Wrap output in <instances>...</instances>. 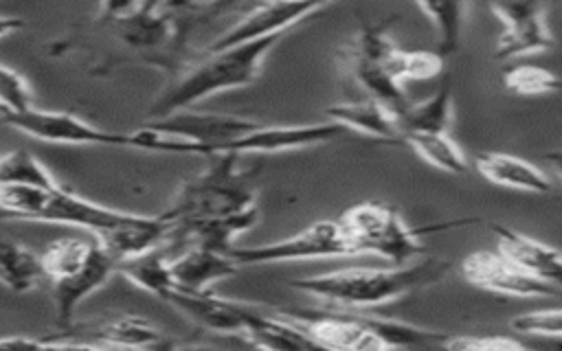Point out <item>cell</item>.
I'll use <instances>...</instances> for the list:
<instances>
[{"label": "cell", "mask_w": 562, "mask_h": 351, "mask_svg": "<svg viewBox=\"0 0 562 351\" xmlns=\"http://www.w3.org/2000/svg\"><path fill=\"white\" fill-rule=\"evenodd\" d=\"M450 268V261L439 259H424L411 265L393 268H342L307 279H296L292 281V287L338 309L358 312L428 287L441 281Z\"/></svg>", "instance_id": "cell-1"}, {"label": "cell", "mask_w": 562, "mask_h": 351, "mask_svg": "<svg viewBox=\"0 0 562 351\" xmlns=\"http://www.w3.org/2000/svg\"><path fill=\"white\" fill-rule=\"evenodd\" d=\"M239 158L235 154L209 156L204 169L180 184L171 204L160 213L171 230L257 208L261 162L244 169Z\"/></svg>", "instance_id": "cell-2"}, {"label": "cell", "mask_w": 562, "mask_h": 351, "mask_svg": "<svg viewBox=\"0 0 562 351\" xmlns=\"http://www.w3.org/2000/svg\"><path fill=\"white\" fill-rule=\"evenodd\" d=\"M283 35H272L266 39L239 44L233 48L202 53V59L187 64L173 81L151 101L147 121L169 116L173 112L187 110L189 105L209 99L217 92L235 90L255 83L261 72L266 55Z\"/></svg>", "instance_id": "cell-3"}, {"label": "cell", "mask_w": 562, "mask_h": 351, "mask_svg": "<svg viewBox=\"0 0 562 351\" xmlns=\"http://www.w3.org/2000/svg\"><path fill=\"white\" fill-rule=\"evenodd\" d=\"M312 338L334 351H389L393 347L413 344H443L446 333L428 331L408 322H397L360 312H279Z\"/></svg>", "instance_id": "cell-4"}, {"label": "cell", "mask_w": 562, "mask_h": 351, "mask_svg": "<svg viewBox=\"0 0 562 351\" xmlns=\"http://www.w3.org/2000/svg\"><path fill=\"white\" fill-rule=\"evenodd\" d=\"M338 224L356 254L371 252L393 265H404L424 252V246L417 241L424 230L406 226L400 213L384 202L353 204L338 217Z\"/></svg>", "instance_id": "cell-5"}, {"label": "cell", "mask_w": 562, "mask_h": 351, "mask_svg": "<svg viewBox=\"0 0 562 351\" xmlns=\"http://www.w3.org/2000/svg\"><path fill=\"white\" fill-rule=\"evenodd\" d=\"M356 254L338 219H321L303 228L301 233L261 246L233 248L228 257L237 265H266V263H285L303 259H323V257H351Z\"/></svg>", "instance_id": "cell-6"}, {"label": "cell", "mask_w": 562, "mask_h": 351, "mask_svg": "<svg viewBox=\"0 0 562 351\" xmlns=\"http://www.w3.org/2000/svg\"><path fill=\"white\" fill-rule=\"evenodd\" d=\"M0 118L22 132L24 136L46 140V143H66V145H116L127 147V134L110 132L99 125H92L70 112L29 107L20 114L0 112Z\"/></svg>", "instance_id": "cell-7"}, {"label": "cell", "mask_w": 562, "mask_h": 351, "mask_svg": "<svg viewBox=\"0 0 562 351\" xmlns=\"http://www.w3.org/2000/svg\"><path fill=\"white\" fill-rule=\"evenodd\" d=\"M327 2H261L248 7L239 22L224 29L209 46L206 53L233 48L239 44L266 39L272 35H283L294 24L312 18L314 13L327 9Z\"/></svg>", "instance_id": "cell-8"}, {"label": "cell", "mask_w": 562, "mask_h": 351, "mask_svg": "<svg viewBox=\"0 0 562 351\" xmlns=\"http://www.w3.org/2000/svg\"><path fill=\"white\" fill-rule=\"evenodd\" d=\"M461 272L472 285L483 287L487 292L505 294V296L531 298V296L562 294V287L522 272L512 261H507L501 252H492V250L470 252L461 261Z\"/></svg>", "instance_id": "cell-9"}, {"label": "cell", "mask_w": 562, "mask_h": 351, "mask_svg": "<svg viewBox=\"0 0 562 351\" xmlns=\"http://www.w3.org/2000/svg\"><path fill=\"white\" fill-rule=\"evenodd\" d=\"M490 9L503 22V33L494 48V59L551 48L553 37L547 26V7L540 2H492Z\"/></svg>", "instance_id": "cell-10"}, {"label": "cell", "mask_w": 562, "mask_h": 351, "mask_svg": "<svg viewBox=\"0 0 562 351\" xmlns=\"http://www.w3.org/2000/svg\"><path fill=\"white\" fill-rule=\"evenodd\" d=\"M130 215L132 213H127V211H119V208H110V206L90 202V200L81 197L79 193H72L59 184L57 189H46L42 193V200L29 222L77 226V228H83V230L97 235V233H103L108 228L123 224Z\"/></svg>", "instance_id": "cell-11"}, {"label": "cell", "mask_w": 562, "mask_h": 351, "mask_svg": "<svg viewBox=\"0 0 562 351\" xmlns=\"http://www.w3.org/2000/svg\"><path fill=\"white\" fill-rule=\"evenodd\" d=\"M165 303L173 305L178 312H182L189 320H193L198 327L224 336H244L246 325L255 312L252 305L237 303L222 298L217 294L209 292H191L182 287H171Z\"/></svg>", "instance_id": "cell-12"}, {"label": "cell", "mask_w": 562, "mask_h": 351, "mask_svg": "<svg viewBox=\"0 0 562 351\" xmlns=\"http://www.w3.org/2000/svg\"><path fill=\"white\" fill-rule=\"evenodd\" d=\"M171 233V224L158 215L132 213L123 224L94 235L97 246L108 252L116 263L145 254L156 248H165Z\"/></svg>", "instance_id": "cell-13"}, {"label": "cell", "mask_w": 562, "mask_h": 351, "mask_svg": "<svg viewBox=\"0 0 562 351\" xmlns=\"http://www.w3.org/2000/svg\"><path fill=\"white\" fill-rule=\"evenodd\" d=\"M112 274H116V261L97 246L90 261L77 274L50 283L57 325L64 329L72 327L79 303L103 287Z\"/></svg>", "instance_id": "cell-14"}, {"label": "cell", "mask_w": 562, "mask_h": 351, "mask_svg": "<svg viewBox=\"0 0 562 351\" xmlns=\"http://www.w3.org/2000/svg\"><path fill=\"white\" fill-rule=\"evenodd\" d=\"M498 237V252L522 272L562 287V252L549 244L527 237L514 228L492 224Z\"/></svg>", "instance_id": "cell-15"}, {"label": "cell", "mask_w": 562, "mask_h": 351, "mask_svg": "<svg viewBox=\"0 0 562 351\" xmlns=\"http://www.w3.org/2000/svg\"><path fill=\"white\" fill-rule=\"evenodd\" d=\"M244 338L261 351H334L279 312L270 316L257 307L246 325Z\"/></svg>", "instance_id": "cell-16"}, {"label": "cell", "mask_w": 562, "mask_h": 351, "mask_svg": "<svg viewBox=\"0 0 562 351\" xmlns=\"http://www.w3.org/2000/svg\"><path fill=\"white\" fill-rule=\"evenodd\" d=\"M169 268L176 287L191 292H209L213 283H220L237 274L239 270V265L228 254H220L198 246H189L182 254L169 259Z\"/></svg>", "instance_id": "cell-17"}, {"label": "cell", "mask_w": 562, "mask_h": 351, "mask_svg": "<svg viewBox=\"0 0 562 351\" xmlns=\"http://www.w3.org/2000/svg\"><path fill=\"white\" fill-rule=\"evenodd\" d=\"M474 167L487 182L505 189H516L527 193H551L553 189L544 171H540L536 165L518 156H509L501 151H481L474 156Z\"/></svg>", "instance_id": "cell-18"}, {"label": "cell", "mask_w": 562, "mask_h": 351, "mask_svg": "<svg viewBox=\"0 0 562 351\" xmlns=\"http://www.w3.org/2000/svg\"><path fill=\"white\" fill-rule=\"evenodd\" d=\"M90 333L121 351H169L171 340L140 316H116L92 325Z\"/></svg>", "instance_id": "cell-19"}, {"label": "cell", "mask_w": 562, "mask_h": 351, "mask_svg": "<svg viewBox=\"0 0 562 351\" xmlns=\"http://www.w3.org/2000/svg\"><path fill=\"white\" fill-rule=\"evenodd\" d=\"M325 114L331 123H338L345 129H356L360 134L391 143L402 140V132L397 127L395 116L373 99L356 103H336L327 107Z\"/></svg>", "instance_id": "cell-20"}, {"label": "cell", "mask_w": 562, "mask_h": 351, "mask_svg": "<svg viewBox=\"0 0 562 351\" xmlns=\"http://www.w3.org/2000/svg\"><path fill=\"white\" fill-rule=\"evenodd\" d=\"M452 121V88L446 77L435 94L411 107L397 118L402 140L406 134H448Z\"/></svg>", "instance_id": "cell-21"}, {"label": "cell", "mask_w": 562, "mask_h": 351, "mask_svg": "<svg viewBox=\"0 0 562 351\" xmlns=\"http://www.w3.org/2000/svg\"><path fill=\"white\" fill-rule=\"evenodd\" d=\"M44 279L40 254L0 235V283L11 292L24 294L35 290Z\"/></svg>", "instance_id": "cell-22"}, {"label": "cell", "mask_w": 562, "mask_h": 351, "mask_svg": "<svg viewBox=\"0 0 562 351\" xmlns=\"http://www.w3.org/2000/svg\"><path fill=\"white\" fill-rule=\"evenodd\" d=\"M116 272L121 276H125L130 283H134L136 287L145 290L158 298H165L167 292L176 285L173 276H171L169 259L165 257L162 248H156L145 254H138V257L116 263Z\"/></svg>", "instance_id": "cell-23"}, {"label": "cell", "mask_w": 562, "mask_h": 351, "mask_svg": "<svg viewBox=\"0 0 562 351\" xmlns=\"http://www.w3.org/2000/svg\"><path fill=\"white\" fill-rule=\"evenodd\" d=\"M97 241H83L79 237L53 239L40 254V263L46 281L55 283L77 274L94 254Z\"/></svg>", "instance_id": "cell-24"}, {"label": "cell", "mask_w": 562, "mask_h": 351, "mask_svg": "<svg viewBox=\"0 0 562 351\" xmlns=\"http://www.w3.org/2000/svg\"><path fill=\"white\" fill-rule=\"evenodd\" d=\"M404 143L411 145L422 160L446 173H468V160L461 147L448 134H406Z\"/></svg>", "instance_id": "cell-25"}, {"label": "cell", "mask_w": 562, "mask_h": 351, "mask_svg": "<svg viewBox=\"0 0 562 351\" xmlns=\"http://www.w3.org/2000/svg\"><path fill=\"white\" fill-rule=\"evenodd\" d=\"M417 9L432 22L437 31V55L446 61L459 48L463 18H465V2H417Z\"/></svg>", "instance_id": "cell-26"}, {"label": "cell", "mask_w": 562, "mask_h": 351, "mask_svg": "<svg viewBox=\"0 0 562 351\" xmlns=\"http://www.w3.org/2000/svg\"><path fill=\"white\" fill-rule=\"evenodd\" d=\"M7 184H33L44 189L59 186L55 176L29 149H13L0 156V186Z\"/></svg>", "instance_id": "cell-27"}, {"label": "cell", "mask_w": 562, "mask_h": 351, "mask_svg": "<svg viewBox=\"0 0 562 351\" xmlns=\"http://www.w3.org/2000/svg\"><path fill=\"white\" fill-rule=\"evenodd\" d=\"M503 81L512 92L522 94V97L555 92L562 86V81L555 72H551L549 68H542V66H533V64L512 66L503 75Z\"/></svg>", "instance_id": "cell-28"}, {"label": "cell", "mask_w": 562, "mask_h": 351, "mask_svg": "<svg viewBox=\"0 0 562 351\" xmlns=\"http://www.w3.org/2000/svg\"><path fill=\"white\" fill-rule=\"evenodd\" d=\"M33 107V90L29 81L13 68L0 64V112L20 114Z\"/></svg>", "instance_id": "cell-29"}, {"label": "cell", "mask_w": 562, "mask_h": 351, "mask_svg": "<svg viewBox=\"0 0 562 351\" xmlns=\"http://www.w3.org/2000/svg\"><path fill=\"white\" fill-rule=\"evenodd\" d=\"M509 329L518 333H538V336H562V309H538L529 314H518L512 318Z\"/></svg>", "instance_id": "cell-30"}, {"label": "cell", "mask_w": 562, "mask_h": 351, "mask_svg": "<svg viewBox=\"0 0 562 351\" xmlns=\"http://www.w3.org/2000/svg\"><path fill=\"white\" fill-rule=\"evenodd\" d=\"M443 351H529L507 336H448Z\"/></svg>", "instance_id": "cell-31"}, {"label": "cell", "mask_w": 562, "mask_h": 351, "mask_svg": "<svg viewBox=\"0 0 562 351\" xmlns=\"http://www.w3.org/2000/svg\"><path fill=\"white\" fill-rule=\"evenodd\" d=\"M443 59L435 50H406L404 59V81L408 79H430L439 75Z\"/></svg>", "instance_id": "cell-32"}, {"label": "cell", "mask_w": 562, "mask_h": 351, "mask_svg": "<svg viewBox=\"0 0 562 351\" xmlns=\"http://www.w3.org/2000/svg\"><path fill=\"white\" fill-rule=\"evenodd\" d=\"M48 338L35 336H2L0 351H40Z\"/></svg>", "instance_id": "cell-33"}, {"label": "cell", "mask_w": 562, "mask_h": 351, "mask_svg": "<svg viewBox=\"0 0 562 351\" xmlns=\"http://www.w3.org/2000/svg\"><path fill=\"white\" fill-rule=\"evenodd\" d=\"M40 351H121L108 344H92V342H75V340H55L48 338Z\"/></svg>", "instance_id": "cell-34"}, {"label": "cell", "mask_w": 562, "mask_h": 351, "mask_svg": "<svg viewBox=\"0 0 562 351\" xmlns=\"http://www.w3.org/2000/svg\"><path fill=\"white\" fill-rule=\"evenodd\" d=\"M24 26V20L18 15H0V37L13 35L15 31H20Z\"/></svg>", "instance_id": "cell-35"}, {"label": "cell", "mask_w": 562, "mask_h": 351, "mask_svg": "<svg viewBox=\"0 0 562 351\" xmlns=\"http://www.w3.org/2000/svg\"><path fill=\"white\" fill-rule=\"evenodd\" d=\"M169 351H224V349H217V347H211V344H171Z\"/></svg>", "instance_id": "cell-36"}]
</instances>
